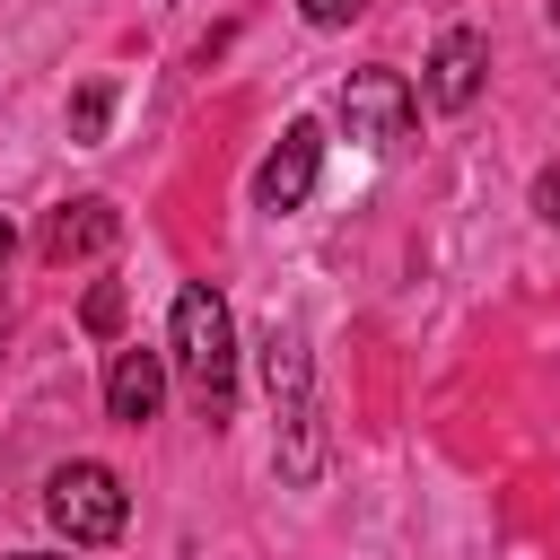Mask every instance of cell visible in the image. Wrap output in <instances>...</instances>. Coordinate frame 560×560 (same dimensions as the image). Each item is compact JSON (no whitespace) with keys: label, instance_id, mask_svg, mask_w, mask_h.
Listing matches in <instances>:
<instances>
[{"label":"cell","instance_id":"8fae6325","mask_svg":"<svg viewBox=\"0 0 560 560\" xmlns=\"http://www.w3.org/2000/svg\"><path fill=\"white\" fill-rule=\"evenodd\" d=\"M359 9H368V0H298V18H306V26H350Z\"/></svg>","mask_w":560,"mask_h":560},{"label":"cell","instance_id":"277c9868","mask_svg":"<svg viewBox=\"0 0 560 560\" xmlns=\"http://www.w3.org/2000/svg\"><path fill=\"white\" fill-rule=\"evenodd\" d=\"M411 114H420V88L402 79V70H350V88H341V131H350V149H394L402 131H411Z\"/></svg>","mask_w":560,"mask_h":560},{"label":"cell","instance_id":"9a60e30c","mask_svg":"<svg viewBox=\"0 0 560 560\" xmlns=\"http://www.w3.org/2000/svg\"><path fill=\"white\" fill-rule=\"evenodd\" d=\"M551 26H560V0H551Z\"/></svg>","mask_w":560,"mask_h":560},{"label":"cell","instance_id":"5b68a950","mask_svg":"<svg viewBox=\"0 0 560 560\" xmlns=\"http://www.w3.org/2000/svg\"><path fill=\"white\" fill-rule=\"evenodd\" d=\"M315 175H324V131H315V122H289L280 149L254 166V201H262V210H306Z\"/></svg>","mask_w":560,"mask_h":560},{"label":"cell","instance_id":"7a4b0ae2","mask_svg":"<svg viewBox=\"0 0 560 560\" xmlns=\"http://www.w3.org/2000/svg\"><path fill=\"white\" fill-rule=\"evenodd\" d=\"M262 376H271V411H280V472L289 481H315L324 472V429H315V368H306V341L289 324L262 332Z\"/></svg>","mask_w":560,"mask_h":560},{"label":"cell","instance_id":"30bf717a","mask_svg":"<svg viewBox=\"0 0 560 560\" xmlns=\"http://www.w3.org/2000/svg\"><path fill=\"white\" fill-rule=\"evenodd\" d=\"M79 315H88V332H96V341H105V332H114V324H122V289H114V280H96V289H88V306H79Z\"/></svg>","mask_w":560,"mask_h":560},{"label":"cell","instance_id":"7c38bea8","mask_svg":"<svg viewBox=\"0 0 560 560\" xmlns=\"http://www.w3.org/2000/svg\"><path fill=\"white\" fill-rule=\"evenodd\" d=\"M534 210L560 228V166H542V175H534Z\"/></svg>","mask_w":560,"mask_h":560},{"label":"cell","instance_id":"6da1fadb","mask_svg":"<svg viewBox=\"0 0 560 560\" xmlns=\"http://www.w3.org/2000/svg\"><path fill=\"white\" fill-rule=\"evenodd\" d=\"M166 350H175V368H184V394H192L201 420L219 429L228 402H236V324H228V298H219L210 280H184V289H175Z\"/></svg>","mask_w":560,"mask_h":560},{"label":"cell","instance_id":"9c48e42d","mask_svg":"<svg viewBox=\"0 0 560 560\" xmlns=\"http://www.w3.org/2000/svg\"><path fill=\"white\" fill-rule=\"evenodd\" d=\"M105 114H114V79H88L70 96V140H105Z\"/></svg>","mask_w":560,"mask_h":560},{"label":"cell","instance_id":"4fadbf2b","mask_svg":"<svg viewBox=\"0 0 560 560\" xmlns=\"http://www.w3.org/2000/svg\"><path fill=\"white\" fill-rule=\"evenodd\" d=\"M9 254H18V228H9V219H0V262H9Z\"/></svg>","mask_w":560,"mask_h":560},{"label":"cell","instance_id":"5bb4252c","mask_svg":"<svg viewBox=\"0 0 560 560\" xmlns=\"http://www.w3.org/2000/svg\"><path fill=\"white\" fill-rule=\"evenodd\" d=\"M18 560H61V551H18Z\"/></svg>","mask_w":560,"mask_h":560},{"label":"cell","instance_id":"ba28073f","mask_svg":"<svg viewBox=\"0 0 560 560\" xmlns=\"http://www.w3.org/2000/svg\"><path fill=\"white\" fill-rule=\"evenodd\" d=\"M114 236H122V210H114V201H61L52 228H44V254H52V262H88V254H105Z\"/></svg>","mask_w":560,"mask_h":560},{"label":"cell","instance_id":"8992f818","mask_svg":"<svg viewBox=\"0 0 560 560\" xmlns=\"http://www.w3.org/2000/svg\"><path fill=\"white\" fill-rule=\"evenodd\" d=\"M481 79H490V44H481L472 26H446L438 52H429V70H420V96H429L438 114H464V105L481 96Z\"/></svg>","mask_w":560,"mask_h":560},{"label":"cell","instance_id":"3957f363","mask_svg":"<svg viewBox=\"0 0 560 560\" xmlns=\"http://www.w3.org/2000/svg\"><path fill=\"white\" fill-rule=\"evenodd\" d=\"M44 516H52V534L61 542H79V551H96V542H114L122 534V516H131V499H122V481H114V464H52V481H44Z\"/></svg>","mask_w":560,"mask_h":560},{"label":"cell","instance_id":"52a82bcc","mask_svg":"<svg viewBox=\"0 0 560 560\" xmlns=\"http://www.w3.org/2000/svg\"><path fill=\"white\" fill-rule=\"evenodd\" d=\"M158 402H166V359L158 350H114V368H105V411L122 420V429H149L158 420Z\"/></svg>","mask_w":560,"mask_h":560}]
</instances>
